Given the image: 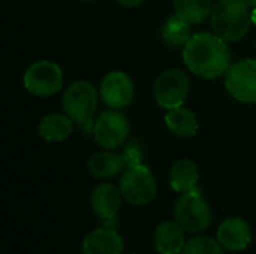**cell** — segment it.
<instances>
[{"instance_id":"6da1fadb","label":"cell","mask_w":256,"mask_h":254,"mask_svg":"<svg viewBox=\"0 0 256 254\" xmlns=\"http://www.w3.org/2000/svg\"><path fill=\"white\" fill-rule=\"evenodd\" d=\"M183 60L196 76L214 79L226 75L231 67V52L218 34L196 33L183 48Z\"/></svg>"},{"instance_id":"7a4b0ae2","label":"cell","mask_w":256,"mask_h":254,"mask_svg":"<svg viewBox=\"0 0 256 254\" xmlns=\"http://www.w3.org/2000/svg\"><path fill=\"white\" fill-rule=\"evenodd\" d=\"M249 6L243 0H219L212 12V28L225 42L242 40L252 24Z\"/></svg>"},{"instance_id":"3957f363","label":"cell","mask_w":256,"mask_h":254,"mask_svg":"<svg viewBox=\"0 0 256 254\" xmlns=\"http://www.w3.org/2000/svg\"><path fill=\"white\" fill-rule=\"evenodd\" d=\"M174 219L180 226L192 234L204 232L212 223V208L201 196L200 190L182 193L174 205Z\"/></svg>"},{"instance_id":"277c9868","label":"cell","mask_w":256,"mask_h":254,"mask_svg":"<svg viewBox=\"0 0 256 254\" xmlns=\"http://www.w3.org/2000/svg\"><path fill=\"white\" fill-rule=\"evenodd\" d=\"M120 192L123 199L129 204L141 207L150 204L156 198L158 186L148 168L140 163L128 166L122 172Z\"/></svg>"},{"instance_id":"5b68a950","label":"cell","mask_w":256,"mask_h":254,"mask_svg":"<svg viewBox=\"0 0 256 254\" xmlns=\"http://www.w3.org/2000/svg\"><path fill=\"white\" fill-rule=\"evenodd\" d=\"M98 106V91L88 81H75L63 94V109L74 123L88 124Z\"/></svg>"},{"instance_id":"8992f818","label":"cell","mask_w":256,"mask_h":254,"mask_svg":"<svg viewBox=\"0 0 256 254\" xmlns=\"http://www.w3.org/2000/svg\"><path fill=\"white\" fill-rule=\"evenodd\" d=\"M26 90L38 97H50L63 87V70L50 60H39L28 66L24 73Z\"/></svg>"},{"instance_id":"52a82bcc","label":"cell","mask_w":256,"mask_h":254,"mask_svg":"<svg viewBox=\"0 0 256 254\" xmlns=\"http://www.w3.org/2000/svg\"><path fill=\"white\" fill-rule=\"evenodd\" d=\"M189 93V78L182 69L164 70L154 81L153 94L159 106L174 109L183 106Z\"/></svg>"},{"instance_id":"ba28073f","label":"cell","mask_w":256,"mask_h":254,"mask_svg":"<svg viewBox=\"0 0 256 254\" xmlns=\"http://www.w3.org/2000/svg\"><path fill=\"white\" fill-rule=\"evenodd\" d=\"M130 126L124 114L117 109L104 111L93 124V138L105 150L122 147L129 138Z\"/></svg>"},{"instance_id":"9c48e42d","label":"cell","mask_w":256,"mask_h":254,"mask_svg":"<svg viewBox=\"0 0 256 254\" xmlns=\"http://www.w3.org/2000/svg\"><path fill=\"white\" fill-rule=\"evenodd\" d=\"M225 87L236 100L256 103V60L246 58L231 64L225 75Z\"/></svg>"},{"instance_id":"30bf717a","label":"cell","mask_w":256,"mask_h":254,"mask_svg":"<svg viewBox=\"0 0 256 254\" xmlns=\"http://www.w3.org/2000/svg\"><path fill=\"white\" fill-rule=\"evenodd\" d=\"M100 97L112 109H122L134 100V82L124 72H110L100 84Z\"/></svg>"},{"instance_id":"8fae6325","label":"cell","mask_w":256,"mask_h":254,"mask_svg":"<svg viewBox=\"0 0 256 254\" xmlns=\"http://www.w3.org/2000/svg\"><path fill=\"white\" fill-rule=\"evenodd\" d=\"M218 241L228 252H242L252 241L250 226L238 217L226 219L218 228Z\"/></svg>"},{"instance_id":"7c38bea8","label":"cell","mask_w":256,"mask_h":254,"mask_svg":"<svg viewBox=\"0 0 256 254\" xmlns=\"http://www.w3.org/2000/svg\"><path fill=\"white\" fill-rule=\"evenodd\" d=\"M122 192L110 183L98 184L92 192V208L93 213L104 222L116 219L122 205Z\"/></svg>"},{"instance_id":"4fadbf2b","label":"cell","mask_w":256,"mask_h":254,"mask_svg":"<svg viewBox=\"0 0 256 254\" xmlns=\"http://www.w3.org/2000/svg\"><path fill=\"white\" fill-rule=\"evenodd\" d=\"M84 254H122L123 240L112 229H94L82 240Z\"/></svg>"},{"instance_id":"5bb4252c","label":"cell","mask_w":256,"mask_h":254,"mask_svg":"<svg viewBox=\"0 0 256 254\" xmlns=\"http://www.w3.org/2000/svg\"><path fill=\"white\" fill-rule=\"evenodd\" d=\"M184 246V229L176 220L164 222L156 228L154 247L159 254H180Z\"/></svg>"},{"instance_id":"9a60e30c","label":"cell","mask_w":256,"mask_h":254,"mask_svg":"<svg viewBox=\"0 0 256 254\" xmlns=\"http://www.w3.org/2000/svg\"><path fill=\"white\" fill-rule=\"evenodd\" d=\"M128 168V162L123 154L100 151L90 157L88 160V171L98 180H108L118 174H122Z\"/></svg>"},{"instance_id":"2e32d148","label":"cell","mask_w":256,"mask_h":254,"mask_svg":"<svg viewBox=\"0 0 256 254\" xmlns=\"http://www.w3.org/2000/svg\"><path fill=\"white\" fill-rule=\"evenodd\" d=\"M200 172L196 165L189 159L177 160L170 171V184L174 192L186 193L196 189Z\"/></svg>"},{"instance_id":"e0dca14e","label":"cell","mask_w":256,"mask_h":254,"mask_svg":"<svg viewBox=\"0 0 256 254\" xmlns=\"http://www.w3.org/2000/svg\"><path fill=\"white\" fill-rule=\"evenodd\" d=\"M40 138L50 142H58L69 138L74 132V120L66 114H50L39 123Z\"/></svg>"},{"instance_id":"ac0fdd59","label":"cell","mask_w":256,"mask_h":254,"mask_svg":"<svg viewBox=\"0 0 256 254\" xmlns=\"http://www.w3.org/2000/svg\"><path fill=\"white\" fill-rule=\"evenodd\" d=\"M165 124L178 136H194L198 132V120L195 114L183 106L170 109L165 115Z\"/></svg>"},{"instance_id":"d6986e66","label":"cell","mask_w":256,"mask_h":254,"mask_svg":"<svg viewBox=\"0 0 256 254\" xmlns=\"http://www.w3.org/2000/svg\"><path fill=\"white\" fill-rule=\"evenodd\" d=\"M213 0H174L176 15L189 24H200L213 12Z\"/></svg>"},{"instance_id":"ffe728a7","label":"cell","mask_w":256,"mask_h":254,"mask_svg":"<svg viewBox=\"0 0 256 254\" xmlns=\"http://www.w3.org/2000/svg\"><path fill=\"white\" fill-rule=\"evenodd\" d=\"M162 37L170 48H184L192 37L190 24L177 15L170 16L162 28Z\"/></svg>"},{"instance_id":"44dd1931","label":"cell","mask_w":256,"mask_h":254,"mask_svg":"<svg viewBox=\"0 0 256 254\" xmlns=\"http://www.w3.org/2000/svg\"><path fill=\"white\" fill-rule=\"evenodd\" d=\"M222 244L212 237L198 235L186 241L182 254H225Z\"/></svg>"},{"instance_id":"7402d4cb","label":"cell","mask_w":256,"mask_h":254,"mask_svg":"<svg viewBox=\"0 0 256 254\" xmlns=\"http://www.w3.org/2000/svg\"><path fill=\"white\" fill-rule=\"evenodd\" d=\"M123 156H124V159H126V162H128V166L140 165V163H141V148H140V144H138L135 139H132V141L128 144V147H126Z\"/></svg>"},{"instance_id":"603a6c76","label":"cell","mask_w":256,"mask_h":254,"mask_svg":"<svg viewBox=\"0 0 256 254\" xmlns=\"http://www.w3.org/2000/svg\"><path fill=\"white\" fill-rule=\"evenodd\" d=\"M120 4H123V6H126V7H135V6H138V4H141L144 0H117Z\"/></svg>"},{"instance_id":"cb8c5ba5","label":"cell","mask_w":256,"mask_h":254,"mask_svg":"<svg viewBox=\"0 0 256 254\" xmlns=\"http://www.w3.org/2000/svg\"><path fill=\"white\" fill-rule=\"evenodd\" d=\"M243 1H244L249 7H252V9L256 7V0H243Z\"/></svg>"},{"instance_id":"d4e9b609","label":"cell","mask_w":256,"mask_h":254,"mask_svg":"<svg viewBox=\"0 0 256 254\" xmlns=\"http://www.w3.org/2000/svg\"><path fill=\"white\" fill-rule=\"evenodd\" d=\"M250 15H252V22L256 25V7L252 9V13H250Z\"/></svg>"},{"instance_id":"484cf974","label":"cell","mask_w":256,"mask_h":254,"mask_svg":"<svg viewBox=\"0 0 256 254\" xmlns=\"http://www.w3.org/2000/svg\"><path fill=\"white\" fill-rule=\"evenodd\" d=\"M82 1H92V0H82Z\"/></svg>"},{"instance_id":"4316f807","label":"cell","mask_w":256,"mask_h":254,"mask_svg":"<svg viewBox=\"0 0 256 254\" xmlns=\"http://www.w3.org/2000/svg\"><path fill=\"white\" fill-rule=\"evenodd\" d=\"M129 254H140V253H129Z\"/></svg>"}]
</instances>
